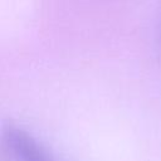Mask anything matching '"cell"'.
Listing matches in <instances>:
<instances>
[{"label": "cell", "mask_w": 161, "mask_h": 161, "mask_svg": "<svg viewBox=\"0 0 161 161\" xmlns=\"http://www.w3.org/2000/svg\"><path fill=\"white\" fill-rule=\"evenodd\" d=\"M0 151V161H54L28 131L11 123L3 130Z\"/></svg>", "instance_id": "1"}, {"label": "cell", "mask_w": 161, "mask_h": 161, "mask_svg": "<svg viewBox=\"0 0 161 161\" xmlns=\"http://www.w3.org/2000/svg\"><path fill=\"white\" fill-rule=\"evenodd\" d=\"M158 38H160V43H161V18H160V23H158Z\"/></svg>", "instance_id": "2"}]
</instances>
